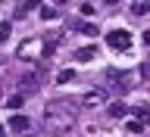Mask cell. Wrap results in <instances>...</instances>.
I'll list each match as a JSON object with an SVG mask.
<instances>
[{
  "mask_svg": "<svg viewBox=\"0 0 150 137\" xmlns=\"http://www.w3.org/2000/svg\"><path fill=\"white\" fill-rule=\"evenodd\" d=\"M75 125V106L69 100H53L44 106V128L50 134H66Z\"/></svg>",
  "mask_w": 150,
  "mask_h": 137,
  "instance_id": "1",
  "label": "cell"
},
{
  "mask_svg": "<svg viewBox=\"0 0 150 137\" xmlns=\"http://www.w3.org/2000/svg\"><path fill=\"white\" fill-rule=\"evenodd\" d=\"M41 56H47V50H44V41L41 37H28L25 44L16 50V59H22V63H28V65H35Z\"/></svg>",
  "mask_w": 150,
  "mask_h": 137,
  "instance_id": "2",
  "label": "cell"
},
{
  "mask_svg": "<svg viewBox=\"0 0 150 137\" xmlns=\"http://www.w3.org/2000/svg\"><path fill=\"white\" fill-rule=\"evenodd\" d=\"M106 84H110L116 93H128L131 84H134V75L131 72H119V69H110V72H106Z\"/></svg>",
  "mask_w": 150,
  "mask_h": 137,
  "instance_id": "3",
  "label": "cell"
},
{
  "mask_svg": "<svg viewBox=\"0 0 150 137\" xmlns=\"http://www.w3.org/2000/svg\"><path fill=\"white\" fill-rule=\"evenodd\" d=\"M106 44H110L112 50L125 53V50L131 47V31H125V28H112L110 34H106Z\"/></svg>",
  "mask_w": 150,
  "mask_h": 137,
  "instance_id": "4",
  "label": "cell"
},
{
  "mask_svg": "<svg viewBox=\"0 0 150 137\" xmlns=\"http://www.w3.org/2000/svg\"><path fill=\"white\" fill-rule=\"evenodd\" d=\"M103 100H106V91L94 87V91H88V93L81 97V106H88V109H97V106H103Z\"/></svg>",
  "mask_w": 150,
  "mask_h": 137,
  "instance_id": "5",
  "label": "cell"
},
{
  "mask_svg": "<svg viewBox=\"0 0 150 137\" xmlns=\"http://www.w3.org/2000/svg\"><path fill=\"white\" fill-rule=\"evenodd\" d=\"M91 59H97V47H81V50H75V63H91Z\"/></svg>",
  "mask_w": 150,
  "mask_h": 137,
  "instance_id": "6",
  "label": "cell"
},
{
  "mask_svg": "<svg viewBox=\"0 0 150 137\" xmlns=\"http://www.w3.org/2000/svg\"><path fill=\"white\" fill-rule=\"evenodd\" d=\"M31 9H41V0H19L16 3V16L22 19L25 13H31Z\"/></svg>",
  "mask_w": 150,
  "mask_h": 137,
  "instance_id": "7",
  "label": "cell"
},
{
  "mask_svg": "<svg viewBox=\"0 0 150 137\" xmlns=\"http://www.w3.org/2000/svg\"><path fill=\"white\" fill-rule=\"evenodd\" d=\"M38 84H41V72H38V69H31V72L22 78V91H35Z\"/></svg>",
  "mask_w": 150,
  "mask_h": 137,
  "instance_id": "8",
  "label": "cell"
},
{
  "mask_svg": "<svg viewBox=\"0 0 150 137\" xmlns=\"http://www.w3.org/2000/svg\"><path fill=\"white\" fill-rule=\"evenodd\" d=\"M112 115V119H125V115H131V109L125 106V103H110V109H106Z\"/></svg>",
  "mask_w": 150,
  "mask_h": 137,
  "instance_id": "9",
  "label": "cell"
},
{
  "mask_svg": "<svg viewBox=\"0 0 150 137\" xmlns=\"http://www.w3.org/2000/svg\"><path fill=\"white\" fill-rule=\"evenodd\" d=\"M131 115H134L138 122H144V125H147V122H150V106L138 103V106H131Z\"/></svg>",
  "mask_w": 150,
  "mask_h": 137,
  "instance_id": "10",
  "label": "cell"
},
{
  "mask_svg": "<svg viewBox=\"0 0 150 137\" xmlns=\"http://www.w3.org/2000/svg\"><path fill=\"white\" fill-rule=\"evenodd\" d=\"M150 13V0H134L131 3V16H147Z\"/></svg>",
  "mask_w": 150,
  "mask_h": 137,
  "instance_id": "11",
  "label": "cell"
},
{
  "mask_svg": "<svg viewBox=\"0 0 150 137\" xmlns=\"http://www.w3.org/2000/svg\"><path fill=\"white\" fill-rule=\"evenodd\" d=\"M9 128L22 134V131H28V119H25V115H13V119H9Z\"/></svg>",
  "mask_w": 150,
  "mask_h": 137,
  "instance_id": "12",
  "label": "cell"
},
{
  "mask_svg": "<svg viewBox=\"0 0 150 137\" xmlns=\"http://www.w3.org/2000/svg\"><path fill=\"white\" fill-rule=\"evenodd\" d=\"M41 19H44V22H53V19H56V9L47 6V3H41Z\"/></svg>",
  "mask_w": 150,
  "mask_h": 137,
  "instance_id": "13",
  "label": "cell"
},
{
  "mask_svg": "<svg viewBox=\"0 0 150 137\" xmlns=\"http://www.w3.org/2000/svg\"><path fill=\"white\" fill-rule=\"evenodd\" d=\"M9 109H19V106H22V103H25V97H22V93H13V97H9Z\"/></svg>",
  "mask_w": 150,
  "mask_h": 137,
  "instance_id": "14",
  "label": "cell"
},
{
  "mask_svg": "<svg viewBox=\"0 0 150 137\" xmlns=\"http://www.w3.org/2000/svg\"><path fill=\"white\" fill-rule=\"evenodd\" d=\"M72 78H75V72H72V69H63V72L56 75V81H59V84H66V81H72Z\"/></svg>",
  "mask_w": 150,
  "mask_h": 137,
  "instance_id": "15",
  "label": "cell"
},
{
  "mask_svg": "<svg viewBox=\"0 0 150 137\" xmlns=\"http://www.w3.org/2000/svg\"><path fill=\"white\" fill-rule=\"evenodd\" d=\"M125 128H128L131 134H141V131H144V122H138V119H131L128 125H125Z\"/></svg>",
  "mask_w": 150,
  "mask_h": 137,
  "instance_id": "16",
  "label": "cell"
},
{
  "mask_svg": "<svg viewBox=\"0 0 150 137\" xmlns=\"http://www.w3.org/2000/svg\"><path fill=\"white\" fill-rule=\"evenodd\" d=\"M9 31H13V25L9 22H0V41H9Z\"/></svg>",
  "mask_w": 150,
  "mask_h": 137,
  "instance_id": "17",
  "label": "cell"
},
{
  "mask_svg": "<svg viewBox=\"0 0 150 137\" xmlns=\"http://www.w3.org/2000/svg\"><path fill=\"white\" fill-rule=\"evenodd\" d=\"M81 31H84L88 37H94V34H97V28H94V25H81Z\"/></svg>",
  "mask_w": 150,
  "mask_h": 137,
  "instance_id": "18",
  "label": "cell"
},
{
  "mask_svg": "<svg viewBox=\"0 0 150 137\" xmlns=\"http://www.w3.org/2000/svg\"><path fill=\"white\" fill-rule=\"evenodd\" d=\"M141 41H144V47H150V31H144V34H141Z\"/></svg>",
  "mask_w": 150,
  "mask_h": 137,
  "instance_id": "19",
  "label": "cell"
},
{
  "mask_svg": "<svg viewBox=\"0 0 150 137\" xmlns=\"http://www.w3.org/2000/svg\"><path fill=\"white\" fill-rule=\"evenodd\" d=\"M141 75H144V78H150V63H144V69H141Z\"/></svg>",
  "mask_w": 150,
  "mask_h": 137,
  "instance_id": "20",
  "label": "cell"
},
{
  "mask_svg": "<svg viewBox=\"0 0 150 137\" xmlns=\"http://www.w3.org/2000/svg\"><path fill=\"white\" fill-rule=\"evenodd\" d=\"M103 3H110V6H116V3H119V0H103Z\"/></svg>",
  "mask_w": 150,
  "mask_h": 137,
  "instance_id": "21",
  "label": "cell"
},
{
  "mask_svg": "<svg viewBox=\"0 0 150 137\" xmlns=\"http://www.w3.org/2000/svg\"><path fill=\"white\" fill-rule=\"evenodd\" d=\"M3 134H6V128H3V122H0V137H3Z\"/></svg>",
  "mask_w": 150,
  "mask_h": 137,
  "instance_id": "22",
  "label": "cell"
},
{
  "mask_svg": "<svg viewBox=\"0 0 150 137\" xmlns=\"http://www.w3.org/2000/svg\"><path fill=\"white\" fill-rule=\"evenodd\" d=\"M53 3H66V0H53Z\"/></svg>",
  "mask_w": 150,
  "mask_h": 137,
  "instance_id": "23",
  "label": "cell"
}]
</instances>
